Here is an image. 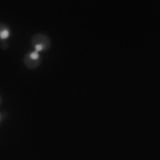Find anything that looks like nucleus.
Listing matches in <instances>:
<instances>
[{"label": "nucleus", "instance_id": "nucleus-1", "mask_svg": "<svg viewBox=\"0 0 160 160\" xmlns=\"http://www.w3.org/2000/svg\"><path fill=\"white\" fill-rule=\"evenodd\" d=\"M31 46L37 52L47 51L51 46V40L44 33H37L31 38Z\"/></svg>", "mask_w": 160, "mask_h": 160}, {"label": "nucleus", "instance_id": "nucleus-2", "mask_svg": "<svg viewBox=\"0 0 160 160\" xmlns=\"http://www.w3.org/2000/svg\"><path fill=\"white\" fill-rule=\"evenodd\" d=\"M41 62H42V59H41L40 53L37 52V51H34V50L28 52L24 58L25 66L29 69L37 68L38 66L41 64Z\"/></svg>", "mask_w": 160, "mask_h": 160}, {"label": "nucleus", "instance_id": "nucleus-3", "mask_svg": "<svg viewBox=\"0 0 160 160\" xmlns=\"http://www.w3.org/2000/svg\"><path fill=\"white\" fill-rule=\"evenodd\" d=\"M11 37V29L7 24L0 22V42L7 41L8 38Z\"/></svg>", "mask_w": 160, "mask_h": 160}, {"label": "nucleus", "instance_id": "nucleus-4", "mask_svg": "<svg viewBox=\"0 0 160 160\" xmlns=\"http://www.w3.org/2000/svg\"><path fill=\"white\" fill-rule=\"evenodd\" d=\"M8 46H9V43H8L7 41H3V42H1V47H2V49H7Z\"/></svg>", "mask_w": 160, "mask_h": 160}, {"label": "nucleus", "instance_id": "nucleus-5", "mask_svg": "<svg viewBox=\"0 0 160 160\" xmlns=\"http://www.w3.org/2000/svg\"><path fill=\"white\" fill-rule=\"evenodd\" d=\"M3 117H6L4 114H2V113H0V122L2 121V118H3Z\"/></svg>", "mask_w": 160, "mask_h": 160}, {"label": "nucleus", "instance_id": "nucleus-6", "mask_svg": "<svg viewBox=\"0 0 160 160\" xmlns=\"http://www.w3.org/2000/svg\"><path fill=\"white\" fill-rule=\"evenodd\" d=\"M1 102H2V98H1V96H0V106H1Z\"/></svg>", "mask_w": 160, "mask_h": 160}]
</instances>
